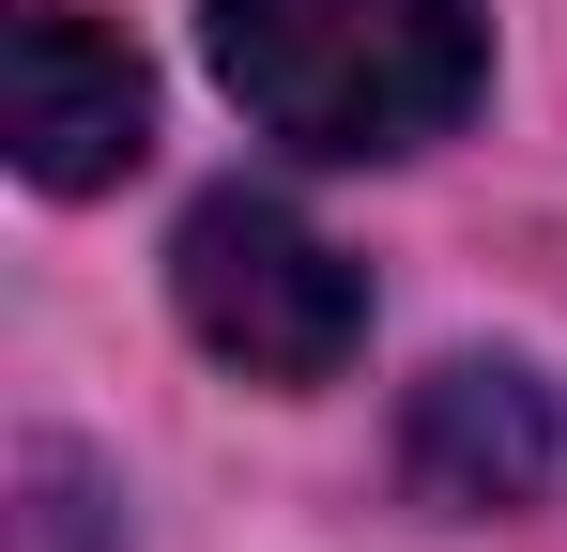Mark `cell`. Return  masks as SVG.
Here are the masks:
<instances>
[{
    "label": "cell",
    "instance_id": "1",
    "mask_svg": "<svg viewBox=\"0 0 567 552\" xmlns=\"http://www.w3.org/2000/svg\"><path fill=\"white\" fill-rule=\"evenodd\" d=\"M215 78L291 154H414L491 78L475 0H215Z\"/></svg>",
    "mask_w": 567,
    "mask_h": 552
},
{
    "label": "cell",
    "instance_id": "2",
    "mask_svg": "<svg viewBox=\"0 0 567 552\" xmlns=\"http://www.w3.org/2000/svg\"><path fill=\"white\" fill-rule=\"evenodd\" d=\"M169 292H185L199 354H230L246 384H338L353 338H369V276L338 262L291 200H199L185 246H169Z\"/></svg>",
    "mask_w": 567,
    "mask_h": 552
},
{
    "label": "cell",
    "instance_id": "3",
    "mask_svg": "<svg viewBox=\"0 0 567 552\" xmlns=\"http://www.w3.org/2000/svg\"><path fill=\"white\" fill-rule=\"evenodd\" d=\"M138 139H154V62L107 16H16V170L78 200L138 170Z\"/></svg>",
    "mask_w": 567,
    "mask_h": 552
},
{
    "label": "cell",
    "instance_id": "4",
    "mask_svg": "<svg viewBox=\"0 0 567 552\" xmlns=\"http://www.w3.org/2000/svg\"><path fill=\"white\" fill-rule=\"evenodd\" d=\"M399 476L430 491V507H461V522H491V507H537L567 476V415L537 368L506 354H461L414 384V415H399Z\"/></svg>",
    "mask_w": 567,
    "mask_h": 552
},
{
    "label": "cell",
    "instance_id": "5",
    "mask_svg": "<svg viewBox=\"0 0 567 552\" xmlns=\"http://www.w3.org/2000/svg\"><path fill=\"white\" fill-rule=\"evenodd\" d=\"M93 538H107L93 460H78V446H31V460H16V552H93Z\"/></svg>",
    "mask_w": 567,
    "mask_h": 552
}]
</instances>
